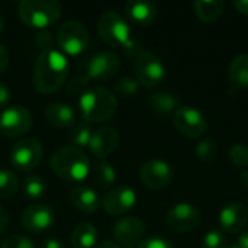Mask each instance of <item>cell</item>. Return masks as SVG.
<instances>
[{
	"label": "cell",
	"mask_w": 248,
	"mask_h": 248,
	"mask_svg": "<svg viewBox=\"0 0 248 248\" xmlns=\"http://www.w3.org/2000/svg\"><path fill=\"white\" fill-rule=\"evenodd\" d=\"M70 71L68 58L58 49H48L38 55L33 67V87L41 94H54L65 83Z\"/></svg>",
	"instance_id": "1"
},
{
	"label": "cell",
	"mask_w": 248,
	"mask_h": 248,
	"mask_svg": "<svg viewBox=\"0 0 248 248\" xmlns=\"http://www.w3.org/2000/svg\"><path fill=\"white\" fill-rule=\"evenodd\" d=\"M97 32L105 44L122 49L131 60L141 49H144L142 44L132 38L129 23L113 10H106L100 15L97 22Z\"/></svg>",
	"instance_id": "2"
},
{
	"label": "cell",
	"mask_w": 248,
	"mask_h": 248,
	"mask_svg": "<svg viewBox=\"0 0 248 248\" xmlns=\"http://www.w3.org/2000/svg\"><path fill=\"white\" fill-rule=\"evenodd\" d=\"M49 166L58 179L68 183H81L92 173L87 154L73 145L57 148L49 158Z\"/></svg>",
	"instance_id": "3"
},
{
	"label": "cell",
	"mask_w": 248,
	"mask_h": 248,
	"mask_svg": "<svg viewBox=\"0 0 248 248\" xmlns=\"http://www.w3.org/2000/svg\"><path fill=\"white\" fill-rule=\"evenodd\" d=\"M80 113L87 124H102L112 119L118 112V97L106 87H92L78 97Z\"/></svg>",
	"instance_id": "4"
},
{
	"label": "cell",
	"mask_w": 248,
	"mask_h": 248,
	"mask_svg": "<svg viewBox=\"0 0 248 248\" xmlns=\"http://www.w3.org/2000/svg\"><path fill=\"white\" fill-rule=\"evenodd\" d=\"M61 4L54 0H23L19 3L17 15L23 25L44 31L61 17Z\"/></svg>",
	"instance_id": "5"
},
{
	"label": "cell",
	"mask_w": 248,
	"mask_h": 248,
	"mask_svg": "<svg viewBox=\"0 0 248 248\" xmlns=\"http://www.w3.org/2000/svg\"><path fill=\"white\" fill-rule=\"evenodd\" d=\"M55 44L58 45V51L65 57H77L87 49L90 35L84 23L78 20H68L58 28L55 33Z\"/></svg>",
	"instance_id": "6"
},
{
	"label": "cell",
	"mask_w": 248,
	"mask_h": 248,
	"mask_svg": "<svg viewBox=\"0 0 248 248\" xmlns=\"http://www.w3.org/2000/svg\"><path fill=\"white\" fill-rule=\"evenodd\" d=\"M132 64H134L135 78L144 87H148V89L157 87L166 78L167 71H166L164 62L154 52L145 48L141 49L132 58Z\"/></svg>",
	"instance_id": "7"
},
{
	"label": "cell",
	"mask_w": 248,
	"mask_h": 248,
	"mask_svg": "<svg viewBox=\"0 0 248 248\" xmlns=\"http://www.w3.org/2000/svg\"><path fill=\"white\" fill-rule=\"evenodd\" d=\"M121 68L119 57L112 51H100L93 54L86 62L81 77L83 86L89 83H102L113 78Z\"/></svg>",
	"instance_id": "8"
},
{
	"label": "cell",
	"mask_w": 248,
	"mask_h": 248,
	"mask_svg": "<svg viewBox=\"0 0 248 248\" xmlns=\"http://www.w3.org/2000/svg\"><path fill=\"white\" fill-rule=\"evenodd\" d=\"M42 155H44V148L39 140L33 137H28L13 144V147L10 148L9 158L17 170L31 171L41 164Z\"/></svg>",
	"instance_id": "9"
},
{
	"label": "cell",
	"mask_w": 248,
	"mask_h": 248,
	"mask_svg": "<svg viewBox=\"0 0 248 248\" xmlns=\"http://www.w3.org/2000/svg\"><path fill=\"white\" fill-rule=\"evenodd\" d=\"M32 126V113L20 105L7 106L0 112V132L10 138L23 137Z\"/></svg>",
	"instance_id": "10"
},
{
	"label": "cell",
	"mask_w": 248,
	"mask_h": 248,
	"mask_svg": "<svg viewBox=\"0 0 248 248\" xmlns=\"http://www.w3.org/2000/svg\"><path fill=\"white\" fill-rule=\"evenodd\" d=\"M174 128L186 138H201L208 129V119L203 112L190 106H180L173 115Z\"/></svg>",
	"instance_id": "11"
},
{
	"label": "cell",
	"mask_w": 248,
	"mask_h": 248,
	"mask_svg": "<svg viewBox=\"0 0 248 248\" xmlns=\"http://www.w3.org/2000/svg\"><path fill=\"white\" fill-rule=\"evenodd\" d=\"M174 177L171 166L160 158L147 160L140 167V180L153 190H161L171 185Z\"/></svg>",
	"instance_id": "12"
},
{
	"label": "cell",
	"mask_w": 248,
	"mask_h": 248,
	"mask_svg": "<svg viewBox=\"0 0 248 248\" xmlns=\"http://www.w3.org/2000/svg\"><path fill=\"white\" fill-rule=\"evenodd\" d=\"M167 227L174 232L195 231L201 224V212L196 206L187 202H179L173 205L166 214Z\"/></svg>",
	"instance_id": "13"
},
{
	"label": "cell",
	"mask_w": 248,
	"mask_h": 248,
	"mask_svg": "<svg viewBox=\"0 0 248 248\" xmlns=\"http://www.w3.org/2000/svg\"><path fill=\"white\" fill-rule=\"evenodd\" d=\"M137 205V193L129 186H113L102 199V206L108 215L121 217L132 211Z\"/></svg>",
	"instance_id": "14"
},
{
	"label": "cell",
	"mask_w": 248,
	"mask_h": 248,
	"mask_svg": "<svg viewBox=\"0 0 248 248\" xmlns=\"http://www.w3.org/2000/svg\"><path fill=\"white\" fill-rule=\"evenodd\" d=\"M147 227L144 221L138 217L121 218L113 225V238L118 246L122 248H137L145 235Z\"/></svg>",
	"instance_id": "15"
},
{
	"label": "cell",
	"mask_w": 248,
	"mask_h": 248,
	"mask_svg": "<svg viewBox=\"0 0 248 248\" xmlns=\"http://www.w3.org/2000/svg\"><path fill=\"white\" fill-rule=\"evenodd\" d=\"M22 227L32 234H42L48 231L55 222V211L49 205L35 203L28 206L20 217Z\"/></svg>",
	"instance_id": "16"
},
{
	"label": "cell",
	"mask_w": 248,
	"mask_h": 248,
	"mask_svg": "<svg viewBox=\"0 0 248 248\" xmlns=\"http://www.w3.org/2000/svg\"><path fill=\"white\" fill-rule=\"evenodd\" d=\"M119 142H121V134L116 128L100 126L93 131L87 150L94 158L102 161L116 151V148L119 147Z\"/></svg>",
	"instance_id": "17"
},
{
	"label": "cell",
	"mask_w": 248,
	"mask_h": 248,
	"mask_svg": "<svg viewBox=\"0 0 248 248\" xmlns=\"http://www.w3.org/2000/svg\"><path fill=\"white\" fill-rule=\"evenodd\" d=\"M248 209L241 202H231L219 212V224L228 234H238L247 227Z\"/></svg>",
	"instance_id": "18"
},
{
	"label": "cell",
	"mask_w": 248,
	"mask_h": 248,
	"mask_svg": "<svg viewBox=\"0 0 248 248\" xmlns=\"http://www.w3.org/2000/svg\"><path fill=\"white\" fill-rule=\"evenodd\" d=\"M45 121L58 129H71L76 125V110L64 102H52L44 110Z\"/></svg>",
	"instance_id": "19"
},
{
	"label": "cell",
	"mask_w": 248,
	"mask_h": 248,
	"mask_svg": "<svg viewBox=\"0 0 248 248\" xmlns=\"http://www.w3.org/2000/svg\"><path fill=\"white\" fill-rule=\"evenodd\" d=\"M70 201L76 209L83 214H94L99 211L102 201L99 193L86 185H77L70 192Z\"/></svg>",
	"instance_id": "20"
},
{
	"label": "cell",
	"mask_w": 248,
	"mask_h": 248,
	"mask_svg": "<svg viewBox=\"0 0 248 248\" xmlns=\"http://www.w3.org/2000/svg\"><path fill=\"white\" fill-rule=\"evenodd\" d=\"M125 15L126 17L138 25V26H148L157 19V7L154 3L147 0H132L125 4Z\"/></svg>",
	"instance_id": "21"
},
{
	"label": "cell",
	"mask_w": 248,
	"mask_h": 248,
	"mask_svg": "<svg viewBox=\"0 0 248 248\" xmlns=\"http://www.w3.org/2000/svg\"><path fill=\"white\" fill-rule=\"evenodd\" d=\"M151 109L160 116H170L180 108V97L173 92L160 90L151 94L150 97Z\"/></svg>",
	"instance_id": "22"
},
{
	"label": "cell",
	"mask_w": 248,
	"mask_h": 248,
	"mask_svg": "<svg viewBox=\"0 0 248 248\" xmlns=\"http://www.w3.org/2000/svg\"><path fill=\"white\" fill-rule=\"evenodd\" d=\"M73 248H94L97 246V230L90 222H80L74 227L70 235Z\"/></svg>",
	"instance_id": "23"
},
{
	"label": "cell",
	"mask_w": 248,
	"mask_h": 248,
	"mask_svg": "<svg viewBox=\"0 0 248 248\" xmlns=\"http://www.w3.org/2000/svg\"><path fill=\"white\" fill-rule=\"evenodd\" d=\"M196 16L205 23L217 22L225 10V3L222 0H198L193 3Z\"/></svg>",
	"instance_id": "24"
},
{
	"label": "cell",
	"mask_w": 248,
	"mask_h": 248,
	"mask_svg": "<svg viewBox=\"0 0 248 248\" xmlns=\"http://www.w3.org/2000/svg\"><path fill=\"white\" fill-rule=\"evenodd\" d=\"M90 176L93 179V183L102 190H110L116 182L115 167L105 160L97 161V163H94V166H92Z\"/></svg>",
	"instance_id": "25"
},
{
	"label": "cell",
	"mask_w": 248,
	"mask_h": 248,
	"mask_svg": "<svg viewBox=\"0 0 248 248\" xmlns=\"http://www.w3.org/2000/svg\"><path fill=\"white\" fill-rule=\"evenodd\" d=\"M230 80L235 87L248 89V54H240L231 61Z\"/></svg>",
	"instance_id": "26"
},
{
	"label": "cell",
	"mask_w": 248,
	"mask_h": 248,
	"mask_svg": "<svg viewBox=\"0 0 248 248\" xmlns=\"http://www.w3.org/2000/svg\"><path fill=\"white\" fill-rule=\"evenodd\" d=\"M46 183L39 174H28L23 179L22 192L29 201H39L46 195Z\"/></svg>",
	"instance_id": "27"
},
{
	"label": "cell",
	"mask_w": 248,
	"mask_h": 248,
	"mask_svg": "<svg viewBox=\"0 0 248 248\" xmlns=\"http://www.w3.org/2000/svg\"><path fill=\"white\" fill-rule=\"evenodd\" d=\"M92 135H93L92 125L87 124V122H80V124H76L70 129V135L68 137H70V141H71L73 147L83 150V148L89 147Z\"/></svg>",
	"instance_id": "28"
},
{
	"label": "cell",
	"mask_w": 248,
	"mask_h": 248,
	"mask_svg": "<svg viewBox=\"0 0 248 248\" xmlns=\"http://www.w3.org/2000/svg\"><path fill=\"white\" fill-rule=\"evenodd\" d=\"M140 83L135 77H129V76H125V77H121L118 78L115 83H113V92L121 96V97H125V99H129V97H134L137 96L138 90H140Z\"/></svg>",
	"instance_id": "29"
},
{
	"label": "cell",
	"mask_w": 248,
	"mask_h": 248,
	"mask_svg": "<svg viewBox=\"0 0 248 248\" xmlns=\"http://www.w3.org/2000/svg\"><path fill=\"white\" fill-rule=\"evenodd\" d=\"M19 187L17 176L7 169L0 170V199H9Z\"/></svg>",
	"instance_id": "30"
},
{
	"label": "cell",
	"mask_w": 248,
	"mask_h": 248,
	"mask_svg": "<svg viewBox=\"0 0 248 248\" xmlns=\"http://www.w3.org/2000/svg\"><path fill=\"white\" fill-rule=\"evenodd\" d=\"M195 153L202 163H211L218 155V145L212 138H203L196 145Z\"/></svg>",
	"instance_id": "31"
},
{
	"label": "cell",
	"mask_w": 248,
	"mask_h": 248,
	"mask_svg": "<svg viewBox=\"0 0 248 248\" xmlns=\"http://www.w3.org/2000/svg\"><path fill=\"white\" fill-rule=\"evenodd\" d=\"M227 240L225 235L218 230H211L205 234L202 240V248H227Z\"/></svg>",
	"instance_id": "32"
},
{
	"label": "cell",
	"mask_w": 248,
	"mask_h": 248,
	"mask_svg": "<svg viewBox=\"0 0 248 248\" xmlns=\"http://www.w3.org/2000/svg\"><path fill=\"white\" fill-rule=\"evenodd\" d=\"M230 158L237 167H248V145L235 144L230 148Z\"/></svg>",
	"instance_id": "33"
},
{
	"label": "cell",
	"mask_w": 248,
	"mask_h": 248,
	"mask_svg": "<svg viewBox=\"0 0 248 248\" xmlns=\"http://www.w3.org/2000/svg\"><path fill=\"white\" fill-rule=\"evenodd\" d=\"M1 248H36L33 241L25 235H12L4 240Z\"/></svg>",
	"instance_id": "34"
},
{
	"label": "cell",
	"mask_w": 248,
	"mask_h": 248,
	"mask_svg": "<svg viewBox=\"0 0 248 248\" xmlns=\"http://www.w3.org/2000/svg\"><path fill=\"white\" fill-rule=\"evenodd\" d=\"M137 248H173V244L163 237H150L142 240Z\"/></svg>",
	"instance_id": "35"
},
{
	"label": "cell",
	"mask_w": 248,
	"mask_h": 248,
	"mask_svg": "<svg viewBox=\"0 0 248 248\" xmlns=\"http://www.w3.org/2000/svg\"><path fill=\"white\" fill-rule=\"evenodd\" d=\"M35 42H36L38 48H41L42 52H44V51L52 49V45H54V42H55V38H52V33H51V32H48V31H46V32H45V31H41V32L36 35Z\"/></svg>",
	"instance_id": "36"
},
{
	"label": "cell",
	"mask_w": 248,
	"mask_h": 248,
	"mask_svg": "<svg viewBox=\"0 0 248 248\" xmlns=\"http://www.w3.org/2000/svg\"><path fill=\"white\" fill-rule=\"evenodd\" d=\"M10 99H12V92H10V89H9L4 83L0 81V108L6 109L7 105L10 103Z\"/></svg>",
	"instance_id": "37"
},
{
	"label": "cell",
	"mask_w": 248,
	"mask_h": 248,
	"mask_svg": "<svg viewBox=\"0 0 248 248\" xmlns=\"http://www.w3.org/2000/svg\"><path fill=\"white\" fill-rule=\"evenodd\" d=\"M7 64H9V52L6 46L0 44V74L7 68Z\"/></svg>",
	"instance_id": "38"
},
{
	"label": "cell",
	"mask_w": 248,
	"mask_h": 248,
	"mask_svg": "<svg viewBox=\"0 0 248 248\" xmlns=\"http://www.w3.org/2000/svg\"><path fill=\"white\" fill-rule=\"evenodd\" d=\"M234 7L238 13L248 16V0H235L234 3Z\"/></svg>",
	"instance_id": "39"
},
{
	"label": "cell",
	"mask_w": 248,
	"mask_h": 248,
	"mask_svg": "<svg viewBox=\"0 0 248 248\" xmlns=\"http://www.w3.org/2000/svg\"><path fill=\"white\" fill-rule=\"evenodd\" d=\"M9 225V214L4 211V208L0 206V234L7 228Z\"/></svg>",
	"instance_id": "40"
},
{
	"label": "cell",
	"mask_w": 248,
	"mask_h": 248,
	"mask_svg": "<svg viewBox=\"0 0 248 248\" xmlns=\"http://www.w3.org/2000/svg\"><path fill=\"white\" fill-rule=\"evenodd\" d=\"M41 248H62V243L58 238H48L42 243Z\"/></svg>",
	"instance_id": "41"
},
{
	"label": "cell",
	"mask_w": 248,
	"mask_h": 248,
	"mask_svg": "<svg viewBox=\"0 0 248 248\" xmlns=\"http://www.w3.org/2000/svg\"><path fill=\"white\" fill-rule=\"evenodd\" d=\"M237 244H238L241 248H248V228L246 230V231H243V232L240 234Z\"/></svg>",
	"instance_id": "42"
},
{
	"label": "cell",
	"mask_w": 248,
	"mask_h": 248,
	"mask_svg": "<svg viewBox=\"0 0 248 248\" xmlns=\"http://www.w3.org/2000/svg\"><path fill=\"white\" fill-rule=\"evenodd\" d=\"M94 248H122V247H119L116 243H113V241H102L100 244H97L96 247Z\"/></svg>",
	"instance_id": "43"
},
{
	"label": "cell",
	"mask_w": 248,
	"mask_h": 248,
	"mask_svg": "<svg viewBox=\"0 0 248 248\" xmlns=\"http://www.w3.org/2000/svg\"><path fill=\"white\" fill-rule=\"evenodd\" d=\"M240 182H241V185H243L246 189H248V169L241 173V176H240Z\"/></svg>",
	"instance_id": "44"
},
{
	"label": "cell",
	"mask_w": 248,
	"mask_h": 248,
	"mask_svg": "<svg viewBox=\"0 0 248 248\" xmlns=\"http://www.w3.org/2000/svg\"><path fill=\"white\" fill-rule=\"evenodd\" d=\"M3 29H4V19H3V15L0 13V33L3 32Z\"/></svg>",
	"instance_id": "45"
},
{
	"label": "cell",
	"mask_w": 248,
	"mask_h": 248,
	"mask_svg": "<svg viewBox=\"0 0 248 248\" xmlns=\"http://www.w3.org/2000/svg\"><path fill=\"white\" fill-rule=\"evenodd\" d=\"M227 248H241V247H240L238 244H232V246H228Z\"/></svg>",
	"instance_id": "46"
},
{
	"label": "cell",
	"mask_w": 248,
	"mask_h": 248,
	"mask_svg": "<svg viewBox=\"0 0 248 248\" xmlns=\"http://www.w3.org/2000/svg\"><path fill=\"white\" fill-rule=\"evenodd\" d=\"M247 209H248V205H247Z\"/></svg>",
	"instance_id": "47"
}]
</instances>
